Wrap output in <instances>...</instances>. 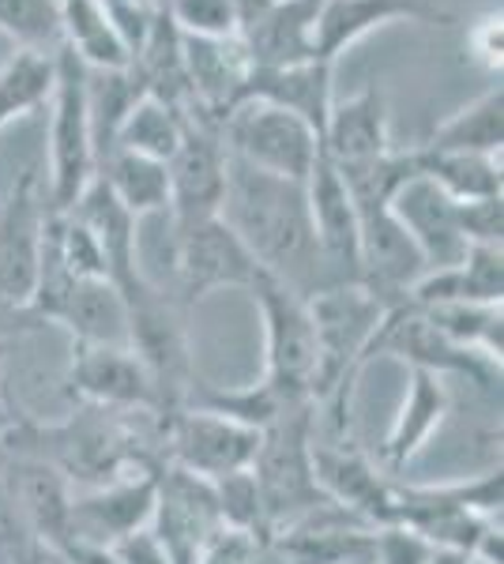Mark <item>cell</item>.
I'll return each instance as SVG.
<instances>
[{"instance_id":"52a82bcc","label":"cell","mask_w":504,"mask_h":564,"mask_svg":"<svg viewBox=\"0 0 504 564\" xmlns=\"http://www.w3.org/2000/svg\"><path fill=\"white\" fill-rule=\"evenodd\" d=\"M170 257H173V286L170 294L181 305H200L215 290H253L268 271L256 263L230 226L218 218L173 230L170 226Z\"/></svg>"},{"instance_id":"f546056e","label":"cell","mask_w":504,"mask_h":564,"mask_svg":"<svg viewBox=\"0 0 504 564\" xmlns=\"http://www.w3.org/2000/svg\"><path fill=\"white\" fill-rule=\"evenodd\" d=\"M415 154H418V174L433 181V185L452 196L455 204L501 196L504 177H501L497 159L463 154V151H433V148H415Z\"/></svg>"},{"instance_id":"30bf717a","label":"cell","mask_w":504,"mask_h":564,"mask_svg":"<svg viewBox=\"0 0 504 564\" xmlns=\"http://www.w3.org/2000/svg\"><path fill=\"white\" fill-rule=\"evenodd\" d=\"M373 358H399V361H407L410 369H426V372H437V377H471L474 384H482V388H493L501 380L497 361L455 347V343L437 332V327L426 321V313L410 302H399L384 313L377 335H373L369 350H365V366H369Z\"/></svg>"},{"instance_id":"4dcf8cb0","label":"cell","mask_w":504,"mask_h":564,"mask_svg":"<svg viewBox=\"0 0 504 564\" xmlns=\"http://www.w3.org/2000/svg\"><path fill=\"white\" fill-rule=\"evenodd\" d=\"M53 84H57L53 53L15 50L0 65V129H8V124L34 113V109L50 106Z\"/></svg>"},{"instance_id":"7402d4cb","label":"cell","mask_w":504,"mask_h":564,"mask_svg":"<svg viewBox=\"0 0 504 564\" xmlns=\"http://www.w3.org/2000/svg\"><path fill=\"white\" fill-rule=\"evenodd\" d=\"M68 215L79 218V223L90 230V238L98 241L103 260H106V275L125 297L151 279L140 263V223L117 204L114 193H109L103 181L98 177L90 181L84 193H79L76 204L68 207Z\"/></svg>"},{"instance_id":"e575fe53","label":"cell","mask_w":504,"mask_h":564,"mask_svg":"<svg viewBox=\"0 0 504 564\" xmlns=\"http://www.w3.org/2000/svg\"><path fill=\"white\" fill-rule=\"evenodd\" d=\"M0 34L20 50L57 53L64 45L61 0H0Z\"/></svg>"},{"instance_id":"44dd1931","label":"cell","mask_w":504,"mask_h":564,"mask_svg":"<svg viewBox=\"0 0 504 564\" xmlns=\"http://www.w3.org/2000/svg\"><path fill=\"white\" fill-rule=\"evenodd\" d=\"M452 411V395H448L444 377L426 369L407 372V391L396 417L388 425V436L380 444V470L388 478H399L403 470L429 448L437 433H441L444 417Z\"/></svg>"},{"instance_id":"9a60e30c","label":"cell","mask_w":504,"mask_h":564,"mask_svg":"<svg viewBox=\"0 0 504 564\" xmlns=\"http://www.w3.org/2000/svg\"><path fill=\"white\" fill-rule=\"evenodd\" d=\"M68 388L84 406L114 414H154V388L148 369L140 366L128 347H90V343H72L68 361Z\"/></svg>"},{"instance_id":"836d02e7","label":"cell","mask_w":504,"mask_h":564,"mask_svg":"<svg viewBox=\"0 0 504 564\" xmlns=\"http://www.w3.org/2000/svg\"><path fill=\"white\" fill-rule=\"evenodd\" d=\"M421 313H426V321L441 335H448L455 347L474 350L501 366V305L448 302V305H429V308H421Z\"/></svg>"},{"instance_id":"e0dca14e","label":"cell","mask_w":504,"mask_h":564,"mask_svg":"<svg viewBox=\"0 0 504 564\" xmlns=\"http://www.w3.org/2000/svg\"><path fill=\"white\" fill-rule=\"evenodd\" d=\"M357 223H362V286L373 290L388 308L407 302L410 286L429 271L418 245L410 241L388 204L357 207Z\"/></svg>"},{"instance_id":"7dc6e473","label":"cell","mask_w":504,"mask_h":564,"mask_svg":"<svg viewBox=\"0 0 504 564\" xmlns=\"http://www.w3.org/2000/svg\"><path fill=\"white\" fill-rule=\"evenodd\" d=\"M53 564H61V561H57V557H53Z\"/></svg>"},{"instance_id":"6da1fadb","label":"cell","mask_w":504,"mask_h":564,"mask_svg":"<svg viewBox=\"0 0 504 564\" xmlns=\"http://www.w3.org/2000/svg\"><path fill=\"white\" fill-rule=\"evenodd\" d=\"M223 223L245 241L256 263L294 294L313 297L317 290L332 286L317 249L305 185L245 166L226 151Z\"/></svg>"},{"instance_id":"f1b7e54d","label":"cell","mask_w":504,"mask_h":564,"mask_svg":"<svg viewBox=\"0 0 504 564\" xmlns=\"http://www.w3.org/2000/svg\"><path fill=\"white\" fill-rule=\"evenodd\" d=\"M61 34L64 45L98 72H121L128 68V53L121 39L109 26L103 0H61Z\"/></svg>"},{"instance_id":"7bdbcfd3","label":"cell","mask_w":504,"mask_h":564,"mask_svg":"<svg viewBox=\"0 0 504 564\" xmlns=\"http://www.w3.org/2000/svg\"><path fill=\"white\" fill-rule=\"evenodd\" d=\"M4 366H8V343H0V441H8L23 425V417L12 411V403L4 395Z\"/></svg>"},{"instance_id":"4fadbf2b","label":"cell","mask_w":504,"mask_h":564,"mask_svg":"<svg viewBox=\"0 0 504 564\" xmlns=\"http://www.w3.org/2000/svg\"><path fill=\"white\" fill-rule=\"evenodd\" d=\"M50 196L39 170H23L0 204V297L31 308Z\"/></svg>"},{"instance_id":"8fae6325","label":"cell","mask_w":504,"mask_h":564,"mask_svg":"<svg viewBox=\"0 0 504 564\" xmlns=\"http://www.w3.org/2000/svg\"><path fill=\"white\" fill-rule=\"evenodd\" d=\"M256 448H260V430H249V425L215 411L185 406V411L162 417V452H167V463L196 478L218 481L226 475H237V470H249Z\"/></svg>"},{"instance_id":"74e56055","label":"cell","mask_w":504,"mask_h":564,"mask_svg":"<svg viewBox=\"0 0 504 564\" xmlns=\"http://www.w3.org/2000/svg\"><path fill=\"white\" fill-rule=\"evenodd\" d=\"M455 212H460V230H463L467 245H493V249H501L504 196L467 199V204H455Z\"/></svg>"},{"instance_id":"d6a6232c","label":"cell","mask_w":504,"mask_h":564,"mask_svg":"<svg viewBox=\"0 0 504 564\" xmlns=\"http://www.w3.org/2000/svg\"><path fill=\"white\" fill-rule=\"evenodd\" d=\"M143 95H148V90H143L132 68H121V72L87 68V113H90V132H95V154L109 151L117 129H121V121L128 117V109L140 102Z\"/></svg>"},{"instance_id":"ba28073f","label":"cell","mask_w":504,"mask_h":564,"mask_svg":"<svg viewBox=\"0 0 504 564\" xmlns=\"http://www.w3.org/2000/svg\"><path fill=\"white\" fill-rule=\"evenodd\" d=\"M223 143L245 166L298 185H305L320 159V135L301 117L253 98L230 109L223 121Z\"/></svg>"},{"instance_id":"bcb514c9","label":"cell","mask_w":504,"mask_h":564,"mask_svg":"<svg viewBox=\"0 0 504 564\" xmlns=\"http://www.w3.org/2000/svg\"><path fill=\"white\" fill-rule=\"evenodd\" d=\"M351 564H373V561H351Z\"/></svg>"},{"instance_id":"cb8c5ba5","label":"cell","mask_w":504,"mask_h":564,"mask_svg":"<svg viewBox=\"0 0 504 564\" xmlns=\"http://www.w3.org/2000/svg\"><path fill=\"white\" fill-rule=\"evenodd\" d=\"M245 98L253 102H268L279 106L287 113L301 117L317 135H324L328 113L335 106V90H332V65L328 61H298V65H279V68H256L245 79Z\"/></svg>"},{"instance_id":"603a6c76","label":"cell","mask_w":504,"mask_h":564,"mask_svg":"<svg viewBox=\"0 0 504 564\" xmlns=\"http://www.w3.org/2000/svg\"><path fill=\"white\" fill-rule=\"evenodd\" d=\"M388 151H392L388 102H384V90L377 84L357 90L346 102L332 106L324 135H320V154H324L335 170L362 166V162H373Z\"/></svg>"},{"instance_id":"5bb4252c","label":"cell","mask_w":504,"mask_h":564,"mask_svg":"<svg viewBox=\"0 0 504 564\" xmlns=\"http://www.w3.org/2000/svg\"><path fill=\"white\" fill-rule=\"evenodd\" d=\"M223 531L215 486L189 470L162 463L159 467V494H154L151 534L167 550L173 564H196L204 545Z\"/></svg>"},{"instance_id":"7a4b0ae2","label":"cell","mask_w":504,"mask_h":564,"mask_svg":"<svg viewBox=\"0 0 504 564\" xmlns=\"http://www.w3.org/2000/svg\"><path fill=\"white\" fill-rule=\"evenodd\" d=\"M317 332V388L313 406H351L354 377L365 369V350L388 313L373 290L362 282H339L305 297Z\"/></svg>"},{"instance_id":"f35d334b","label":"cell","mask_w":504,"mask_h":564,"mask_svg":"<svg viewBox=\"0 0 504 564\" xmlns=\"http://www.w3.org/2000/svg\"><path fill=\"white\" fill-rule=\"evenodd\" d=\"M429 557H433V545L407 527L388 523L373 531V564H426Z\"/></svg>"},{"instance_id":"b9f144b4","label":"cell","mask_w":504,"mask_h":564,"mask_svg":"<svg viewBox=\"0 0 504 564\" xmlns=\"http://www.w3.org/2000/svg\"><path fill=\"white\" fill-rule=\"evenodd\" d=\"M34 327H42V321L31 313V308L12 305V302H4V297H0V343L20 339V335L34 332Z\"/></svg>"},{"instance_id":"83f0119b","label":"cell","mask_w":504,"mask_h":564,"mask_svg":"<svg viewBox=\"0 0 504 564\" xmlns=\"http://www.w3.org/2000/svg\"><path fill=\"white\" fill-rule=\"evenodd\" d=\"M504 143V90L501 84L490 87L482 98L452 113L444 124H437L421 148L433 151H463V154H485V159H501Z\"/></svg>"},{"instance_id":"4316f807","label":"cell","mask_w":504,"mask_h":564,"mask_svg":"<svg viewBox=\"0 0 504 564\" xmlns=\"http://www.w3.org/2000/svg\"><path fill=\"white\" fill-rule=\"evenodd\" d=\"M95 177L114 193L117 204L125 207L136 223L154 215H170V170L167 162L148 159V154L109 148L98 159Z\"/></svg>"},{"instance_id":"9c48e42d","label":"cell","mask_w":504,"mask_h":564,"mask_svg":"<svg viewBox=\"0 0 504 564\" xmlns=\"http://www.w3.org/2000/svg\"><path fill=\"white\" fill-rule=\"evenodd\" d=\"M167 170H170L173 230H185V226L223 215V196H226L223 124L196 113V109H185V135H181V148L173 151Z\"/></svg>"},{"instance_id":"ab89813d","label":"cell","mask_w":504,"mask_h":564,"mask_svg":"<svg viewBox=\"0 0 504 564\" xmlns=\"http://www.w3.org/2000/svg\"><path fill=\"white\" fill-rule=\"evenodd\" d=\"M260 539L264 534L223 527V531L204 545L196 564H256V557H260Z\"/></svg>"},{"instance_id":"d590c367","label":"cell","mask_w":504,"mask_h":564,"mask_svg":"<svg viewBox=\"0 0 504 564\" xmlns=\"http://www.w3.org/2000/svg\"><path fill=\"white\" fill-rule=\"evenodd\" d=\"M211 486H215L223 527L249 531V534H268V512H264V497H260V486H256L253 470H237V475H226V478L211 481Z\"/></svg>"},{"instance_id":"7c38bea8","label":"cell","mask_w":504,"mask_h":564,"mask_svg":"<svg viewBox=\"0 0 504 564\" xmlns=\"http://www.w3.org/2000/svg\"><path fill=\"white\" fill-rule=\"evenodd\" d=\"M159 494V467H136L103 486L72 494V534L68 542L117 545L148 531Z\"/></svg>"},{"instance_id":"60d3db41","label":"cell","mask_w":504,"mask_h":564,"mask_svg":"<svg viewBox=\"0 0 504 564\" xmlns=\"http://www.w3.org/2000/svg\"><path fill=\"white\" fill-rule=\"evenodd\" d=\"M114 550H117V557H121V564H173L167 557V550L159 545V539L151 534V527L140 534H132V539L117 542Z\"/></svg>"},{"instance_id":"d6986e66","label":"cell","mask_w":504,"mask_h":564,"mask_svg":"<svg viewBox=\"0 0 504 564\" xmlns=\"http://www.w3.org/2000/svg\"><path fill=\"white\" fill-rule=\"evenodd\" d=\"M185 50V76H189V109L223 124L234 106H242L245 79L253 72L249 50L242 39H200L181 34Z\"/></svg>"},{"instance_id":"8992f818","label":"cell","mask_w":504,"mask_h":564,"mask_svg":"<svg viewBox=\"0 0 504 564\" xmlns=\"http://www.w3.org/2000/svg\"><path fill=\"white\" fill-rule=\"evenodd\" d=\"M57 65V84L50 98V177H45V196L53 212H68L79 193L95 181L98 154L95 132H90L87 113V65L61 45L53 53Z\"/></svg>"},{"instance_id":"8d00e7d4","label":"cell","mask_w":504,"mask_h":564,"mask_svg":"<svg viewBox=\"0 0 504 564\" xmlns=\"http://www.w3.org/2000/svg\"><path fill=\"white\" fill-rule=\"evenodd\" d=\"M170 20L181 34H200V39H242L237 31V12L230 0H170Z\"/></svg>"},{"instance_id":"d4e9b609","label":"cell","mask_w":504,"mask_h":564,"mask_svg":"<svg viewBox=\"0 0 504 564\" xmlns=\"http://www.w3.org/2000/svg\"><path fill=\"white\" fill-rule=\"evenodd\" d=\"M45 324L64 327L72 343L90 347H128V305L109 279H76Z\"/></svg>"},{"instance_id":"ffe728a7","label":"cell","mask_w":504,"mask_h":564,"mask_svg":"<svg viewBox=\"0 0 504 564\" xmlns=\"http://www.w3.org/2000/svg\"><path fill=\"white\" fill-rule=\"evenodd\" d=\"M392 215L403 223V230L410 234V241L418 245L421 260L429 271L437 268H455L467 257V238L460 230V212L455 199L441 193L429 177H410L407 185L392 196Z\"/></svg>"},{"instance_id":"3957f363","label":"cell","mask_w":504,"mask_h":564,"mask_svg":"<svg viewBox=\"0 0 504 564\" xmlns=\"http://www.w3.org/2000/svg\"><path fill=\"white\" fill-rule=\"evenodd\" d=\"M128 305V350L140 358L148 369L154 403H159V417H170L189 406L196 380V354H192L189 339V313L154 279L143 282L140 290L125 297Z\"/></svg>"},{"instance_id":"1f68e13d","label":"cell","mask_w":504,"mask_h":564,"mask_svg":"<svg viewBox=\"0 0 504 564\" xmlns=\"http://www.w3.org/2000/svg\"><path fill=\"white\" fill-rule=\"evenodd\" d=\"M181 135H185V113L167 102H159V98L143 95L140 102L128 109V117L121 121V129H117L109 148L170 162L173 151L181 148ZM98 159H103V154H98Z\"/></svg>"},{"instance_id":"5b68a950","label":"cell","mask_w":504,"mask_h":564,"mask_svg":"<svg viewBox=\"0 0 504 564\" xmlns=\"http://www.w3.org/2000/svg\"><path fill=\"white\" fill-rule=\"evenodd\" d=\"M264 321V384L287 406H313L317 388V332L305 297L264 275L249 290Z\"/></svg>"},{"instance_id":"277c9868","label":"cell","mask_w":504,"mask_h":564,"mask_svg":"<svg viewBox=\"0 0 504 564\" xmlns=\"http://www.w3.org/2000/svg\"><path fill=\"white\" fill-rule=\"evenodd\" d=\"M253 478L260 486L268 531H282L309 520L332 500L317 486L313 470V406L282 414L260 433V448L253 459Z\"/></svg>"},{"instance_id":"484cf974","label":"cell","mask_w":504,"mask_h":564,"mask_svg":"<svg viewBox=\"0 0 504 564\" xmlns=\"http://www.w3.org/2000/svg\"><path fill=\"white\" fill-rule=\"evenodd\" d=\"M324 0H275L268 12L242 34L249 61L256 68L298 65L317 57V15Z\"/></svg>"},{"instance_id":"ee69618b","label":"cell","mask_w":504,"mask_h":564,"mask_svg":"<svg viewBox=\"0 0 504 564\" xmlns=\"http://www.w3.org/2000/svg\"><path fill=\"white\" fill-rule=\"evenodd\" d=\"M426 564H479L471 553H460V550H433V557Z\"/></svg>"},{"instance_id":"f6af8a7d","label":"cell","mask_w":504,"mask_h":564,"mask_svg":"<svg viewBox=\"0 0 504 564\" xmlns=\"http://www.w3.org/2000/svg\"><path fill=\"white\" fill-rule=\"evenodd\" d=\"M0 481H4V463H0ZM0 500H4V494H0Z\"/></svg>"},{"instance_id":"2e32d148","label":"cell","mask_w":504,"mask_h":564,"mask_svg":"<svg viewBox=\"0 0 504 564\" xmlns=\"http://www.w3.org/2000/svg\"><path fill=\"white\" fill-rule=\"evenodd\" d=\"M305 196L317 249L324 257L332 286H339V282H362V223H357V207L351 193H346L343 177L335 174V166L324 154L317 159L313 174L305 181Z\"/></svg>"},{"instance_id":"ac0fdd59","label":"cell","mask_w":504,"mask_h":564,"mask_svg":"<svg viewBox=\"0 0 504 564\" xmlns=\"http://www.w3.org/2000/svg\"><path fill=\"white\" fill-rule=\"evenodd\" d=\"M410 20L426 26H448L452 12L441 0H324L317 15V57L335 65V57L343 50H351L354 42H362L369 31H377L384 23Z\"/></svg>"}]
</instances>
